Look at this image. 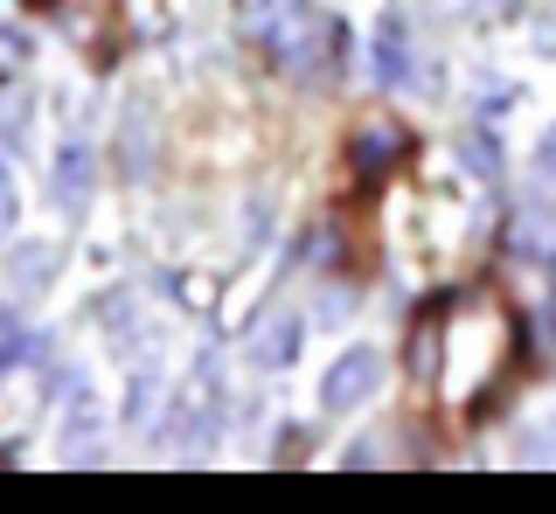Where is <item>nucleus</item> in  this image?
Masks as SVG:
<instances>
[{
    "mask_svg": "<svg viewBox=\"0 0 556 514\" xmlns=\"http://www.w3.org/2000/svg\"><path fill=\"white\" fill-rule=\"evenodd\" d=\"M521 355V334H515V313L501 299H445V320H439V369H431V397H439L445 417H473V410L508 383Z\"/></svg>",
    "mask_w": 556,
    "mask_h": 514,
    "instance_id": "1",
    "label": "nucleus"
},
{
    "mask_svg": "<svg viewBox=\"0 0 556 514\" xmlns=\"http://www.w3.org/2000/svg\"><path fill=\"white\" fill-rule=\"evenodd\" d=\"M404 153H410V132L396 126V118H382V112H376V118H362L355 140H348V167H355L362 181H382L396 160H404Z\"/></svg>",
    "mask_w": 556,
    "mask_h": 514,
    "instance_id": "2",
    "label": "nucleus"
},
{
    "mask_svg": "<svg viewBox=\"0 0 556 514\" xmlns=\"http://www.w3.org/2000/svg\"><path fill=\"white\" fill-rule=\"evenodd\" d=\"M376 383H382V355H376V348H355V355H341V362L327 369V383H320V403H327V417H348L355 403H369V397H376Z\"/></svg>",
    "mask_w": 556,
    "mask_h": 514,
    "instance_id": "3",
    "label": "nucleus"
},
{
    "mask_svg": "<svg viewBox=\"0 0 556 514\" xmlns=\"http://www.w3.org/2000/svg\"><path fill=\"white\" fill-rule=\"evenodd\" d=\"M292 348H300V320H265V327H257V340H251V362L257 369H286L292 362Z\"/></svg>",
    "mask_w": 556,
    "mask_h": 514,
    "instance_id": "4",
    "label": "nucleus"
},
{
    "mask_svg": "<svg viewBox=\"0 0 556 514\" xmlns=\"http://www.w3.org/2000/svg\"><path fill=\"white\" fill-rule=\"evenodd\" d=\"M376 77L382 83H404L410 77V36H404V22H382V36H376Z\"/></svg>",
    "mask_w": 556,
    "mask_h": 514,
    "instance_id": "5",
    "label": "nucleus"
},
{
    "mask_svg": "<svg viewBox=\"0 0 556 514\" xmlns=\"http://www.w3.org/2000/svg\"><path fill=\"white\" fill-rule=\"evenodd\" d=\"M56 188L70 209H84V195H91V146H63L56 153Z\"/></svg>",
    "mask_w": 556,
    "mask_h": 514,
    "instance_id": "6",
    "label": "nucleus"
},
{
    "mask_svg": "<svg viewBox=\"0 0 556 514\" xmlns=\"http://www.w3.org/2000/svg\"><path fill=\"white\" fill-rule=\"evenodd\" d=\"M459 160L473 167L480 181H501V146H494V132H486V126H473V132L459 140Z\"/></svg>",
    "mask_w": 556,
    "mask_h": 514,
    "instance_id": "7",
    "label": "nucleus"
},
{
    "mask_svg": "<svg viewBox=\"0 0 556 514\" xmlns=\"http://www.w3.org/2000/svg\"><path fill=\"white\" fill-rule=\"evenodd\" d=\"M529 181H535V195H549V181H556V126L543 132V146H535V160H529Z\"/></svg>",
    "mask_w": 556,
    "mask_h": 514,
    "instance_id": "8",
    "label": "nucleus"
},
{
    "mask_svg": "<svg viewBox=\"0 0 556 514\" xmlns=\"http://www.w3.org/2000/svg\"><path fill=\"white\" fill-rule=\"evenodd\" d=\"M521 459H556V417H549V424H535V432L521 438Z\"/></svg>",
    "mask_w": 556,
    "mask_h": 514,
    "instance_id": "9",
    "label": "nucleus"
},
{
    "mask_svg": "<svg viewBox=\"0 0 556 514\" xmlns=\"http://www.w3.org/2000/svg\"><path fill=\"white\" fill-rule=\"evenodd\" d=\"M535 49H543V56H556V14H543V22H535Z\"/></svg>",
    "mask_w": 556,
    "mask_h": 514,
    "instance_id": "10",
    "label": "nucleus"
},
{
    "mask_svg": "<svg viewBox=\"0 0 556 514\" xmlns=\"http://www.w3.org/2000/svg\"><path fill=\"white\" fill-rule=\"evenodd\" d=\"M466 8H473V14H480V22H494V14H501V8H508V0H466Z\"/></svg>",
    "mask_w": 556,
    "mask_h": 514,
    "instance_id": "11",
    "label": "nucleus"
}]
</instances>
